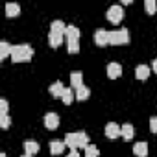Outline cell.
I'll list each match as a JSON object with an SVG mask.
<instances>
[{
	"mask_svg": "<svg viewBox=\"0 0 157 157\" xmlns=\"http://www.w3.org/2000/svg\"><path fill=\"white\" fill-rule=\"evenodd\" d=\"M37 151H39V142H35V140H24V153L35 155Z\"/></svg>",
	"mask_w": 157,
	"mask_h": 157,
	"instance_id": "obj_16",
	"label": "cell"
},
{
	"mask_svg": "<svg viewBox=\"0 0 157 157\" xmlns=\"http://www.w3.org/2000/svg\"><path fill=\"white\" fill-rule=\"evenodd\" d=\"M8 107H10L8 105V100L2 98V100H0V115H8Z\"/></svg>",
	"mask_w": 157,
	"mask_h": 157,
	"instance_id": "obj_28",
	"label": "cell"
},
{
	"mask_svg": "<svg viewBox=\"0 0 157 157\" xmlns=\"http://www.w3.org/2000/svg\"><path fill=\"white\" fill-rule=\"evenodd\" d=\"M151 70L157 74V59H153V63H151Z\"/></svg>",
	"mask_w": 157,
	"mask_h": 157,
	"instance_id": "obj_30",
	"label": "cell"
},
{
	"mask_svg": "<svg viewBox=\"0 0 157 157\" xmlns=\"http://www.w3.org/2000/svg\"><path fill=\"white\" fill-rule=\"evenodd\" d=\"M63 41H65V35H63V33H54V32H50V33H48V43H50V46H52V48L61 46V44H63Z\"/></svg>",
	"mask_w": 157,
	"mask_h": 157,
	"instance_id": "obj_10",
	"label": "cell"
},
{
	"mask_svg": "<svg viewBox=\"0 0 157 157\" xmlns=\"http://www.w3.org/2000/svg\"><path fill=\"white\" fill-rule=\"evenodd\" d=\"M63 140H65L67 148H70V151H76V150H78V131H74V133H67Z\"/></svg>",
	"mask_w": 157,
	"mask_h": 157,
	"instance_id": "obj_8",
	"label": "cell"
},
{
	"mask_svg": "<svg viewBox=\"0 0 157 157\" xmlns=\"http://www.w3.org/2000/svg\"><path fill=\"white\" fill-rule=\"evenodd\" d=\"M67 50H68V54H78L80 52V43L78 41H67Z\"/></svg>",
	"mask_w": 157,
	"mask_h": 157,
	"instance_id": "obj_25",
	"label": "cell"
},
{
	"mask_svg": "<svg viewBox=\"0 0 157 157\" xmlns=\"http://www.w3.org/2000/svg\"><path fill=\"white\" fill-rule=\"evenodd\" d=\"M19 13H21V6L19 4H15V2H8L6 4V15L8 17H19Z\"/></svg>",
	"mask_w": 157,
	"mask_h": 157,
	"instance_id": "obj_18",
	"label": "cell"
},
{
	"mask_svg": "<svg viewBox=\"0 0 157 157\" xmlns=\"http://www.w3.org/2000/svg\"><path fill=\"white\" fill-rule=\"evenodd\" d=\"M105 135H107L109 139H117L118 135H122L120 126H118V124H115V122H109V124L105 126Z\"/></svg>",
	"mask_w": 157,
	"mask_h": 157,
	"instance_id": "obj_11",
	"label": "cell"
},
{
	"mask_svg": "<svg viewBox=\"0 0 157 157\" xmlns=\"http://www.w3.org/2000/svg\"><path fill=\"white\" fill-rule=\"evenodd\" d=\"M89 146V137L85 131H78V148H87Z\"/></svg>",
	"mask_w": 157,
	"mask_h": 157,
	"instance_id": "obj_22",
	"label": "cell"
},
{
	"mask_svg": "<svg viewBox=\"0 0 157 157\" xmlns=\"http://www.w3.org/2000/svg\"><path fill=\"white\" fill-rule=\"evenodd\" d=\"M67 157H80V153H78V150H76V151H70Z\"/></svg>",
	"mask_w": 157,
	"mask_h": 157,
	"instance_id": "obj_31",
	"label": "cell"
},
{
	"mask_svg": "<svg viewBox=\"0 0 157 157\" xmlns=\"http://www.w3.org/2000/svg\"><path fill=\"white\" fill-rule=\"evenodd\" d=\"M50 32H54V33H63V35H65L67 24H65L63 21H54V22L50 24Z\"/></svg>",
	"mask_w": 157,
	"mask_h": 157,
	"instance_id": "obj_19",
	"label": "cell"
},
{
	"mask_svg": "<svg viewBox=\"0 0 157 157\" xmlns=\"http://www.w3.org/2000/svg\"><path fill=\"white\" fill-rule=\"evenodd\" d=\"M0 157H8V155H6V153H0Z\"/></svg>",
	"mask_w": 157,
	"mask_h": 157,
	"instance_id": "obj_33",
	"label": "cell"
},
{
	"mask_svg": "<svg viewBox=\"0 0 157 157\" xmlns=\"http://www.w3.org/2000/svg\"><path fill=\"white\" fill-rule=\"evenodd\" d=\"M89 96H91V89H89V87L82 85L80 89H76V98H78V100H87Z\"/></svg>",
	"mask_w": 157,
	"mask_h": 157,
	"instance_id": "obj_21",
	"label": "cell"
},
{
	"mask_svg": "<svg viewBox=\"0 0 157 157\" xmlns=\"http://www.w3.org/2000/svg\"><path fill=\"white\" fill-rule=\"evenodd\" d=\"M11 44L8 43V41H2V43H0V61H2V59H6L8 56H11Z\"/></svg>",
	"mask_w": 157,
	"mask_h": 157,
	"instance_id": "obj_20",
	"label": "cell"
},
{
	"mask_svg": "<svg viewBox=\"0 0 157 157\" xmlns=\"http://www.w3.org/2000/svg\"><path fill=\"white\" fill-rule=\"evenodd\" d=\"M80 35H82V32L78 26H67V32H65L67 41H80Z\"/></svg>",
	"mask_w": 157,
	"mask_h": 157,
	"instance_id": "obj_9",
	"label": "cell"
},
{
	"mask_svg": "<svg viewBox=\"0 0 157 157\" xmlns=\"http://www.w3.org/2000/svg\"><path fill=\"white\" fill-rule=\"evenodd\" d=\"M10 124H11V118H10L8 115H0V126H2L4 129H8Z\"/></svg>",
	"mask_w": 157,
	"mask_h": 157,
	"instance_id": "obj_27",
	"label": "cell"
},
{
	"mask_svg": "<svg viewBox=\"0 0 157 157\" xmlns=\"http://www.w3.org/2000/svg\"><path fill=\"white\" fill-rule=\"evenodd\" d=\"M22 157H33V155H28V153H24V155H22Z\"/></svg>",
	"mask_w": 157,
	"mask_h": 157,
	"instance_id": "obj_32",
	"label": "cell"
},
{
	"mask_svg": "<svg viewBox=\"0 0 157 157\" xmlns=\"http://www.w3.org/2000/svg\"><path fill=\"white\" fill-rule=\"evenodd\" d=\"M65 148H67L65 140H52L50 142V153L52 155H61L65 151Z\"/></svg>",
	"mask_w": 157,
	"mask_h": 157,
	"instance_id": "obj_12",
	"label": "cell"
},
{
	"mask_svg": "<svg viewBox=\"0 0 157 157\" xmlns=\"http://www.w3.org/2000/svg\"><path fill=\"white\" fill-rule=\"evenodd\" d=\"M120 131H122V139L124 140H131L133 135H135V128L131 124H122L120 126Z\"/></svg>",
	"mask_w": 157,
	"mask_h": 157,
	"instance_id": "obj_15",
	"label": "cell"
},
{
	"mask_svg": "<svg viewBox=\"0 0 157 157\" xmlns=\"http://www.w3.org/2000/svg\"><path fill=\"white\" fill-rule=\"evenodd\" d=\"M63 93H65V87H63L61 82H54V83L50 85V94H52L54 98H61Z\"/></svg>",
	"mask_w": 157,
	"mask_h": 157,
	"instance_id": "obj_14",
	"label": "cell"
},
{
	"mask_svg": "<svg viewBox=\"0 0 157 157\" xmlns=\"http://www.w3.org/2000/svg\"><path fill=\"white\" fill-rule=\"evenodd\" d=\"M98 148L94 146V144H89L87 148H85V157H98Z\"/></svg>",
	"mask_w": 157,
	"mask_h": 157,
	"instance_id": "obj_26",
	"label": "cell"
},
{
	"mask_svg": "<svg viewBox=\"0 0 157 157\" xmlns=\"http://www.w3.org/2000/svg\"><path fill=\"white\" fill-rule=\"evenodd\" d=\"M144 10H146L148 15H153L157 11V2H155V0H146V2H144Z\"/></svg>",
	"mask_w": 157,
	"mask_h": 157,
	"instance_id": "obj_23",
	"label": "cell"
},
{
	"mask_svg": "<svg viewBox=\"0 0 157 157\" xmlns=\"http://www.w3.org/2000/svg\"><path fill=\"white\" fill-rule=\"evenodd\" d=\"M94 43H96L98 46H107V44H109V32L104 30V28H98V30L94 32Z\"/></svg>",
	"mask_w": 157,
	"mask_h": 157,
	"instance_id": "obj_4",
	"label": "cell"
},
{
	"mask_svg": "<svg viewBox=\"0 0 157 157\" xmlns=\"http://www.w3.org/2000/svg\"><path fill=\"white\" fill-rule=\"evenodd\" d=\"M133 153L137 157H146L148 155V144L146 142H137L133 144Z\"/></svg>",
	"mask_w": 157,
	"mask_h": 157,
	"instance_id": "obj_17",
	"label": "cell"
},
{
	"mask_svg": "<svg viewBox=\"0 0 157 157\" xmlns=\"http://www.w3.org/2000/svg\"><path fill=\"white\" fill-rule=\"evenodd\" d=\"M107 19H109V22H113V24H118L122 19H124V10H122V6H111L109 10H107Z\"/></svg>",
	"mask_w": 157,
	"mask_h": 157,
	"instance_id": "obj_3",
	"label": "cell"
},
{
	"mask_svg": "<svg viewBox=\"0 0 157 157\" xmlns=\"http://www.w3.org/2000/svg\"><path fill=\"white\" fill-rule=\"evenodd\" d=\"M70 85H72L74 91H76V89H80V87L83 85V74H82L80 70L70 72Z\"/></svg>",
	"mask_w": 157,
	"mask_h": 157,
	"instance_id": "obj_6",
	"label": "cell"
},
{
	"mask_svg": "<svg viewBox=\"0 0 157 157\" xmlns=\"http://www.w3.org/2000/svg\"><path fill=\"white\" fill-rule=\"evenodd\" d=\"M33 57V48L30 44H17L11 48V61L13 63H24Z\"/></svg>",
	"mask_w": 157,
	"mask_h": 157,
	"instance_id": "obj_1",
	"label": "cell"
},
{
	"mask_svg": "<svg viewBox=\"0 0 157 157\" xmlns=\"http://www.w3.org/2000/svg\"><path fill=\"white\" fill-rule=\"evenodd\" d=\"M59 126V115H56V113H46L44 115V128L46 129H56Z\"/></svg>",
	"mask_w": 157,
	"mask_h": 157,
	"instance_id": "obj_5",
	"label": "cell"
},
{
	"mask_svg": "<svg viewBox=\"0 0 157 157\" xmlns=\"http://www.w3.org/2000/svg\"><path fill=\"white\" fill-rule=\"evenodd\" d=\"M107 76L111 80H117V78L122 76V65L120 63H109L107 65Z\"/></svg>",
	"mask_w": 157,
	"mask_h": 157,
	"instance_id": "obj_7",
	"label": "cell"
},
{
	"mask_svg": "<svg viewBox=\"0 0 157 157\" xmlns=\"http://www.w3.org/2000/svg\"><path fill=\"white\" fill-rule=\"evenodd\" d=\"M128 43H129V32H128V28H120V30L109 32V44L122 46V44H128Z\"/></svg>",
	"mask_w": 157,
	"mask_h": 157,
	"instance_id": "obj_2",
	"label": "cell"
},
{
	"mask_svg": "<svg viewBox=\"0 0 157 157\" xmlns=\"http://www.w3.org/2000/svg\"><path fill=\"white\" fill-rule=\"evenodd\" d=\"M151 68L148 65H139L135 68V76H137V80H148V76H150Z\"/></svg>",
	"mask_w": 157,
	"mask_h": 157,
	"instance_id": "obj_13",
	"label": "cell"
},
{
	"mask_svg": "<svg viewBox=\"0 0 157 157\" xmlns=\"http://www.w3.org/2000/svg\"><path fill=\"white\" fill-rule=\"evenodd\" d=\"M150 129H151V133H157V117L150 118Z\"/></svg>",
	"mask_w": 157,
	"mask_h": 157,
	"instance_id": "obj_29",
	"label": "cell"
},
{
	"mask_svg": "<svg viewBox=\"0 0 157 157\" xmlns=\"http://www.w3.org/2000/svg\"><path fill=\"white\" fill-rule=\"evenodd\" d=\"M72 98H74V89L70 87V89H65V93H63V96H61V100H63V104H72Z\"/></svg>",
	"mask_w": 157,
	"mask_h": 157,
	"instance_id": "obj_24",
	"label": "cell"
}]
</instances>
